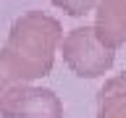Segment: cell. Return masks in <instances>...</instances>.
Instances as JSON below:
<instances>
[{
  "instance_id": "7a4b0ae2",
  "label": "cell",
  "mask_w": 126,
  "mask_h": 118,
  "mask_svg": "<svg viewBox=\"0 0 126 118\" xmlns=\"http://www.w3.org/2000/svg\"><path fill=\"white\" fill-rule=\"evenodd\" d=\"M61 53L66 66L81 79H97L102 74H108L116 60V50H110L100 42L94 26L71 29L61 42Z\"/></svg>"
},
{
  "instance_id": "5b68a950",
  "label": "cell",
  "mask_w": 126,
  "mask_h": 118,
  "mask_svg": "<svg viewBox=\"0 0 126 118\" xmlns=\"http://www.w3.org/2000/svg\"><path fill=\"white\" fill-rule=\"evenodd\" d=\"M97 118H126V71L110 76L100 87Z\"/></svg>"
},
{
  "instance_id": "8992f818",
  "label": "cell",
  "mask_w": 126,
  "mask_h": 118,
  "mask_svg": "<svg viewBox=\"0 0 126 118\" xmlns=\"http://www.w3.org/2000/svg\"><path fill=\"white\" fill-rule=\"evenodd\" d=\"M50 3H53L55 8L66 11L68 16H84V13H89V11H94L100 0H50Z\"/></svg>"
},
{
  "instance_id": "3957f363",
  "label": "cell",
  "mask_w": 126,
  "mask_h": 118,
  "mask_svg": "<svg viewBox=\"0 0 126 118\" xmlns=\"http://www.w3.org/2000/svg\"><path fill=\"white\" fill-rule=\"evenodd\" d=\"M0 116L5 118H63L61 97L47 87L24 84L0 94Z\"/></svg>"
},
{
  "instance_id": "6da1fadb",
  "label": "cell",
  "mask_w": 126,
  "mask_h": 118,
  "mask_svg": "<svg viewBox=\"0 0 126 118\" xmlns=\"http://www.w3.org/2000/svg\"><path fill=\"white\" fill-rule=\"evenodd\" d=\"M61 42L63 29L58 18L42 11L18 16L8 31L5 47H0V94L47 76L53 71Z\"/></svg>"
},
{
  "instance_id": "277c9868",
  "label": "cell",
  "mask_w": 126,
  "mask_h": 118,
  "mask_svg": "<svg viewBox=\"0 0 126 118\" xmlns=\"http://www.w3.org/2000/svg\"><path fill=\"white\" fill-rule=\"evenodd\" d=\"M92 26L105 47L118 50L126 45V0H100Z\"/></svg>"
}]
</instances>
